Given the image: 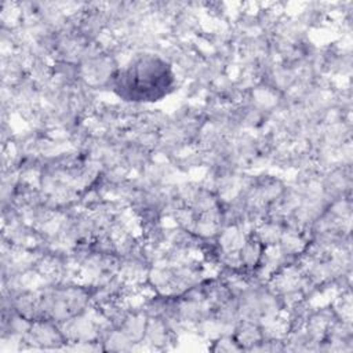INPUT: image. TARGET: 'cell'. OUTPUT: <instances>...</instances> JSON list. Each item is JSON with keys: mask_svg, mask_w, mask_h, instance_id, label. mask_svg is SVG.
<instances>
[{"mask_svg": "<svg viewBox=\"0 0 353 353\" xmlns=\"http://www.w3.org/2000/svg\"><path fill=\"white\" fill-rule=\"evenodd\" d=\"M165 66L164 62L156 58L141 59L134 65L132 70L121 77V81L123 84L134 83V98H157L171 81V74Z\"/></svg>", "mask_w": 353, "mask_h": 353, "instance_id": "cell-1", "label": "cell"}]
</instances>
